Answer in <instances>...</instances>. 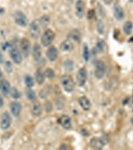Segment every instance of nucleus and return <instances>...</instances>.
<instances>
[{
	"label": "nucleus",
	"mask_w": 133,
	"mask_h": 150,
	"mask_svg": "<svg viewBox=\"0 0 133 150\" xmlns=\"http://www.w3.org/2000/svg\"><path fill=\"white\" fill-rule=\"evenodd\" d=\"M61 83L63 88L67 92L71 93L75 88V83L72 77L69 75H64L61 78Z\"/></svg>",
	"instance_id": "1"
},
{
	"label": "nucleus",
	"mask_w": 133,
	"mask_h": 150,
	"mask_svg": "<svg viewBox=\"0 0 133 150\" xmlns=\"http://www.w3.org/2000/svg\"><path fill=\"white\" fill-rule=\"evenodd\" d=\"M41 27L42 26H41L39 21L38 19H35L31 23L29 32H30V36L33 39L37 40L39 38L41 35Z\"/></svg>",
	"instance_id": "2"
},
{
	"label": "nucleus",
	"mask_w": 133,
	"mask_h": 150,
	"mask_svg": "<svg viewBox=\"0 0 133 150\" xmlns=\"http://www.w3.org/2000/svg\"><path fill=\"white\" fill-rule=\"evenodd\" d=\"M55 39V33L51 29L46 30L41 38V42L44 47H49Z\"/></svg>",
	"instance_id": "3"
},
{
	"label": "nucleus",
	"mask_w": 133,
	"mask_h": 150,
	"mask_svg": "<svg viewBox=\"0 0 133 150\" xmlns=\"http://www.w3.org/2000/svg\"><path fill=\"white\" fill-rule=\"evenodd\" d=\"M14 21L17 25L21 28H25L28 24V19L23 12L20 11H16L14 13Z\"/></svg>",
	"instance_id": "4"
},
{
	"label": "nucleus",
	"mask_w": 133,
	"mask_h": 150,
	"mask_svg": "<svg viewBox=\"0 0 133 150\" xmlns=\"http://www.w3.org/2000/svg\"><path fill=\"white\" fill-rule=\"evenodd\" d=\"M9 55L13 62L16 64H20L23 61L22 54L16 46H11L9 49Z\"/></svg>",
	"instance_id": "5"
},
{
	"label": "nucleus",
	"mask_w": 133,
	"mask_h": 150,
	"mask_svg": "<svg viewBox=\"0 0 133 150\" xmlns=\"http://www.w3.org/2000/svg\"><path fill=\"white\" fill-rule=\"evenodd\" d=\"M106 66L105 63L101 60H99L95 64V75L97 79H102L105 74Z\"/></svg>",
	"instance_id": "6"
},
{
	"label": "nucleus",
	"mask_w": 133,
	"mask_h": 150,
	"mask_svg": "<svg viewBox=\"0 0 133 150\" xmlns=\"http://www.w3.org/2000/svg\"><path fill=\"white\" fill-rule=\"evenodd\" d=\"M87 79V71L85 67H81L77 74V82L79 86L83 87L86 83Z\"/></svg>",
	"instance_id": "7"
},
{
	"label": "nucleus",
	"mask_w": 133,
	"mask_h": 150,
	"mask_svg": "<svg viewBox=\"0 0 133 150\" xmlns=\"http://www.w3.org/2000/svg\"><path fill=\"white\" fill-rule=\"evenodd\" d=\"M11 117L8 112H5L1 115V122H0V127L1 129L6 130L9 128L11 124Z\"/></svg>",
	"instance_id": "8"
},
{
	"label": "nucleus",
	"mask_w": 133,
	"mask_h": 150,
	"mask_svg": "<svg viewBox=\"0 0 133 150\" xmlns=\"http://www.w3.org/2000/svg\"><path fill=\"white\" fill-rule=\"evenodd\" d=\"M85 12V4L83 0H77L75 5V13L77 18L82 19Z\"/></svg>",
	"instance_id": "9"
},
{
	"label": "nucleus",
	"mask_w": 133,
	"mask_h": 150,
	"mask_svg": "<svg viewBox=\"0 0 133 150\" xmlns=\"http://www.w3.org/2000/svg\"><path fill=\"white\" fill-rule=\"evenodd\" d=\"M20 47L24 56L27 57L31 50V43L30 40L27 38H23L20 42Z\"/></svg>",
	"instance_id": "10"
},
{
	"label": "nucleus",
	"mask_w": 133,
	"mask_h": 150,
	"mask_svg": "<svg viewBox=\"0 0 133 150\" xmlns=\"http://www.w3.org/2000/svg\"><path fill=\"white\" fill-rule=\"evenodd\" d=\"M10 83L8 80H6V79H1L0 80V92H1L2 96L7 98L10 92Z\"/></svg>",
	"instance_id": "11"
},
{
	"label": "nucleus",
	"mask_w": 133,
	"mask_h": 150,
	"mask_svg": "<svg viewBox=\"0 0 133 150\" xmlns=\"http://www.w3.org/2000/svg\"><path fill=\"white\" fill-rule=\"evenodd\" d=\"M46 55H47L48 59L50 62H55L57 59L59 52H58L57 49L55 46H51L47 50Z\"/></svg>",
	"instance_id": "12"
},
{
	"label": "nucleus",
	"mask_w": 133,
	"mask_h": 150,
	"mask_svg": "<svg viewBox=\"0 0 133 150\" xmlns=\"http://www.w3.org/2000/svg\"><path fill=\"white\" fill-rule=\"evenodd\" d=\"M58 122H59V124L61 125L63 127L65 128V129H69L71 127V125H72L71 119L69 115H63L59 117Z\"/></svg>",
	"instance_id": "13"
},
{
	"label": "nucleus",
	"mask_w": 133,
	"mask_h": 150,
	"mask_svg": "<svg viewBox=\"0 0 133 150\" xmlns=\"http://www.w3.org/2000/svg\"><path fill=\"white\" fill-rule=\"evenodd\" d=\"M10 110L12 115L15 117H18L21 112L22 110V106L21 103L18 101H12L10 103Z\"/></svg>",
	"instance_id": "14"
},
{
	"label": "nucleus",
	"mask_w": 133,
	"mask_h": 150,
	"mask_svg": "<svg viewBox=\"0 0 133 150\" xmlns=\"http://www.w3.org/2000/svg\"><path fill=\"white\" fill-rule=\"evenodd\" d=\"M114 16L118 21H121L125 18V11L120 4H115L114 7Z\"/></svg>",
	"instance_id": "15"
},
{
	"label": "nucleus",
	"mask_w": 133,
	"mask_h": 150,
	"mask_svg": "<svg viewBox=\"0 0 133 150\" xmlns=\"http://www.w3.org/2000/svg\"><path fill=\"white\" fill-rule=\"evenodd\" d=\"M105 142L101 138L99 137H95L93 138L90 142V146L91 147L95 149H101L103 147L105 146Z\"/></svg>",
	"instance_id": "16"
},
{
	"label": "nucleus",
	"mask_w": 133,
	"mask_h": 150,
	"mask_svg": "<svg viewBox=\"0 0 133 150\" xmlns=\"http://www.w3.org/2000/svg\"><path fill=\"white\" fill-rule=\"evenodd\" d=\"M79 103L83 110L84 111H89L91 109V103L89 99L85 96H82L79 98Z\"/></svg>",
	"instance_id": "17"
},
{
	"label": "nucleus",
	"mask_w": 133,
	"mask_h": 150,
	"mask_svg": "<svg viewBox=\"0 0 133 150\" xmlns=\"http://www.w3.org/2000/svg\"><path fill=\"white\" fill-rule=\"evenodd\" d=\"M42 47L37 43H35V44L33 45V50H32V55L33 57L34 58L35 61H39L42 58Z\"/></svg>",
	"instance_id": "18"
},
{
	"label": "nucleus",
	"mask_w": 133,
	"mask_h": 150,
	"mask_svg": "<svg viewBox=\"0 0 133 150\" xmlns=\"http://www.w3.org/2000/svg\"><path fill=\"white\" fill-rule=\"evenodd\" d=\"M74 48V44L71 40L69 39L64 41L63 42L61 43L60 45V49L63 52H70Z\"/></svg>",
	"instance_id": "19"
},
{
	"label": "nucleus",
	"mask_w": 133,
	"mask_h": 150,
	"mask_svg": "<svg viewBox=\"0 0 133 150\" xmlns=\"http://www.w3.org/2000/svg\"><path fill=\"white\" fill-rule=\"evenodd\" d=\"M43 112V109L42 107V105L37 101H35L33 103L32 108H31V112H32L33 115L36 117H39L42 115Z\"/></svg>",
	"instance_id": "20"
},
{
	"label": "nucleus",
	"mask_w": 133,
	"mask_h": 150,
	"mask_svg": "<svg viewBox=\"0 0 133 150\" xmlns=\"http://www.w3.org/2000/svg\"><path fill=\"white\" fill-rule=\"evenodd\" d=\"M70 40H71L72 42H75L79 43L81 40V33L80 31L77 30V29H75V30H72L71 32H70L69 35V38Z\"/></svg>",
	"instance_id": "21"
},
{
	"label": "nucleus",
	"mask_w": 133,
	"mask_h": 150,
	"mask_svg": "<svg viewBox=\"0 0 133 150\" xmlns=\"http://www.w3.org/2000/svg\"><path fill=\"white\" fill-rule=\"evenodd\" d=\"M133 29V24L132 21H127L123 25V31L126 35H130L132 33Z\"/></svg>",
	"instance_id": "22"
},
{
	"label": "nucleus",
	"mask_w": 133,
	"mask_h": 150,
	"mask_svg": "<svg viewBox=\"0 0 133 150\" xmlns=\"http://www.w3.org/2000/svg\"><path fill=\"white\" fill-rule=\"evenodd\" d=\"M26 96L27 98L28 99L29 101H30L31 102L34 103L36 101V99H37V96H36V93L33 89L31 88H28L26 89Z\"/></svg>",
	"instance_id": "23"
},
{
	"label": "nucleus",
	"mask_w": 133,
	"mask_h": 150,
	"mask_svg": "<svg viewBox=\"0 0 133 150\" xmlns=\"http://www.w3.org/2000/svg\"><path fill=\"white\" fill-rule=\"evenodd\" d=\"M45 75L41 70H37L35 73V80L39 85H42L45 81Z\"/></svg>",
	"instance_id": "24"
},
{
	"label": "nucleus",
	"mask_w": 133,
	"mask_h": 150,
	"mask_svg": "<svg viewBox=\"0 0 133 150\" xmlns=\"http://www.w3.org/2000/svg\"><path fill=\"white\" fill-rule=\"evenodd\" d=\"M24 81H25V84L27 86V88H31L32 87L34 86V79H33V77L30 76V75H27V76H25Z\"/></svg>",
	"instance_id": "25"
},
{
	"label": "nucleus",
	"mask_w": 133,
	"mask_h": 150,
	"mask_svg": "<svg viewBox=\"0 0 133 150\" xmlns=\"http://www.w3.org/2000/svg\"><path fill=\"white\" fill-rule=\"evenodd\" d=\"M39 21L41 26L43 28H45V27H47V26L49 24L50 18L49 16L45 15V16H43L42 18L39 19Z\"/></svg>",
	"instance_id": "26"
},
{
	"label": "nucleus",
	"mask_w": 133,
	"mask_h": 150,
	"mask_svg": "<svg viewBox=\"0 0 133 150\" xmlns=\"http://www.w3.org/2000/svg\"><path fill=\"white\" fill-rule=\"evenodd\" d=\"M9 94H10L11 98L15 99V100H18V99L21 98V92L15 88H11Z\"/></svg>",
	"instance_id": "27"
},
{
	"label": "nucleus",
	"mask_w": 133,
	"mask_h": 150,
	"mask_svg": "<svg viewBox=\"0 0 133 150\" xmlns=\"http://www.w3.org/2000/svg\"><path fill=\"white\" fill-rule=\"evenodd\" d=\"M96 48L99 53H100V54H103V53L105 52V42L103 40L98 41L96 45Z\"/></svg>",
	"instance_id": "28"
},
{
	"label": "nucleus",
	"mask_w": 133,
	"mask_h": 150,
	"mask_svg": "<svg viewBox=\"0 0 133 150\" xmlns=\"http://www.w3.org/2000/svg\"><path fill=\"white\" fill-rule=\"evenodd\" d=\"M65 69L67 71H72L74 69V64L73 62L71 61V59H67L65 61L64 64Z\"/></svg>",
	"instance_id": "29"
},
{
	"label": "nucleus",
	"mask_w": 133,
	"mask_h": 150,
	"mask_svg": "<svg viewBox=\"0 0 133 150\" xmlns=\"http://www.w3.org/2000/svg\"><path fill=\"white\" fill-rule=\"evenodd\" d=\"M83 58L85 62H88L89 60V58H90V53H89V47L87 44H84L83 45Z\"/></svg>",
	"instance_id": "30"
},
{
	"label": "nucleus",
	"mask_w": 133,
	"mask_h": 150,
	"mask_svg": "<svg viewBox=\"0 0 133 150\" xmlns=\"http://www.w3.org/2000/svg\"><path fill=\"white\" fill-rule=\"evenodd\" d=\"M44 75L46 77H47L48 79H52L55 77V72L51 68H47L45 70V71L44 72Z\"/></svg>",
	"instance_id": "31"
},
{
	"label": "nucleus",
	"mask_w": 133,
	"mask_h": 150,
	"mask_svg": "<svg viewBox=\"0 0 133 150\" xmlns=\"http://www.w3.org/2000/svg\"><path fill=\"white\" fill-rule=\"evenodd\" d=\"M96 27H97V30L99 33L103 34L105 33V26L104 24L101 21H98L97 24H96Z\"/></svg>",
	"instance_id": "32"
},
{
	"label": "nucleus",
	"mask_w": 133,
	"mask_h": 150,
	"mask_svg": "<svg viewBox=\"0 0 133 150\" xmlns=\"http://www.w3.org/2000/svg\"><path fill=\"white\" fill-rule=\"evenodd\" d=\"M5 69L8 73H11L13 71V66L10 62H6L5 64Z\"/></svg>",
	"instance_id": "33"
},
{
	"label": "nucleus",
	"mask_w": 133,
	"mask_h": 150,
	"mask_svg": "<svg viewBox=\"0 0 133 150\" xmlns=\"http://www.w3.org/2000/svg\"><path fill=\"white\" fill-rule=\"evenodd\" d=\"M50 89H49V87H46L43 89H42V91H41V93H39V95L40 96L42 97V98H45L46 97L48 96V94H49V92Z\"/></svg>",
	"instance_id": "34"
},
{
	"label": "nucleus",
	"mask_w": 133,
	"mask_h": 150,
	"mask_svg": "<svg viewBox=\"0 0 133 150\" xmlns=\"http://www.w3.org/2000/svg\"><path fill=\"white\" fill-rule=\"evenodd\" d=\"M59 149H71V147L67 146V145H66V144H63L62 146H60Z\"/></svg>",
	"instance_id": "35"
},
{
	"label": "nucleus",
	"mask_w": 133,
	"mask_h": 150,
	"mask_svg": "<svg viewBox=\"0 0 133 150\" xmlns=\"http://www.w3.org/2000/svg\"><path fill=\"white\" fill-rule=\"evenodd\" d=\"M4 105V100L3 98H2L1 96L0 95V108H2Z\"/></svg>",
	"instance_id": "36"
},
{
	"label": "nucleus",
	"mask_w": 133,
	"mask_h": 150,
	"mask_svg": "<svg viewBox=\"0 0 133 150\" xmlns=\"http://www.w3.org/2000/svg\"><path fill=\"white\" fill-rule=\"evenodd\" d=\"M104 1V3H105L106 5H110L112 4V2L113 0H103Z\"/></svg>",
	"instance_id": "37"
},
{
	"label": "nucleus",
	"mask_w": 133,
	"mask_h": 150,
	"mask_svg": "<svg viewBox=\"0 0 133 150\" xmlns=\"http://www.w3.org/2000/svg\"><path fill=\"white\" fill-rule=\"evenodd\" d=\"M2 62H3V56H2L1 52H0V63H1Z\"/></svg>",
	"instance_id": "38"
},
{
	"label": "nucleus",
	"mask_w": 133,
	"mask_h": 150,
	"mask_svg": "<svg viewBox=\"0 0 133 150\" xmlns=\"http://www.w3.org/2000/svg\"><path fill=\"white\" fill-rule=\"evenodd\" d=\"M2 77H3V73H2L1 69H0V80H1Z\"/></svg>",
	"instance_id": "39"
},
{
	"label": "nucleus",
	"mask_w": 133,
	"mask_h": 150,
	"mask_svg": "<svg viewBox=\"0 0 133 150\" xmlns=\"http://www.w3.org/2000/svg\"><path fill=\"white\" fill-rule=\"evenodd\" d=\"M129 42H133V37H132L130 39V40H129Z\"/></svg>",
	"instance_id": "40"
},
{
	"label": "nucleus",
	"mask_w": 133,
	"mask_h": 150,
	"mask_svg": "<svg viewBox=\"0 0 133 150\" xmlns=\"http://www.w3.org/2000/svg\"><path fill=\"white\" fill-rule=\"evenodd\" d=\"M131 123L133 125V117L131 119Z\"/></svg>",
	"instance_id": "41"
},
{
	"label": "nucleus",
	"mask_w": 133,
	"mask_h": 150,
	"mask_svg": "<svg viewBox=\"0 0 133 150\" xmlns=\"http://www.w3.org/2000/svg\"><path fill=\"white\" fill-rule=\"evenodd\" d=\"M129 1H130V3H132L133 4V0H129Z\"/></svg>",
	"instance_id": "42"
}]
</instances>
